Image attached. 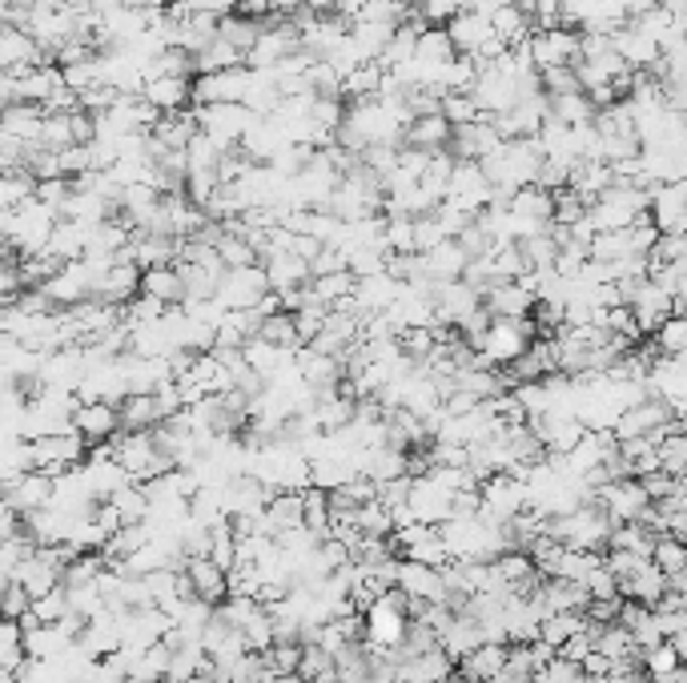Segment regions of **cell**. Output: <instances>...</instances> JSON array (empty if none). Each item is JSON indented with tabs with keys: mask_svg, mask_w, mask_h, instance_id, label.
Segmentation results:
<instances>
[{
	"mask_svg": "<svg viewBox=\"0 0 687 683\" xmlns=\"http://www.w3.org/2000/svg\"><path fill=\"white\" fill-rule=\"evenodd\" d=\"M539 338L535 318H495L490 330L478 338V355L487 358L490 367H511L530 350V342Z\"/></svg>",
	"mask_w": 687,
	"mask_h": 683,
	"instance_id": "obj_1",
	"label": "cell"
},
{
	"mask_svg": "<svg viewBox=\"0 0 687 683\" xmlns=\"http://www.w3.org/2000/svg\"><path fill=\"white\" fill-rule=\"evenodd\" d=\"M85 438L77 431H57V434H40L33 438V450H37V471L53 474V479H65L80 459H85Z\"/></svg>",
	"mask_w": 687,
	"mask_h": 683,
	"instance_id": "obj_2",
	"label": "cell"
},
{
	"mask_svg": "<svg viewBox=\"0 0 687 683\" xmlns=\"http://www.w3.org/2000/svg\"><path fill=\"white\" fill-rule=\"evenodd\" d=\"M250 80H253L250 65L193 77V105H241L246 92H250Z\"/></svg>",
	"mask_w": 687,
	"mask_h": 683,
	"instance_id": "obj_3",
	"label": "cell"
},
{
	"mask_svg": "<svg viewBox=\"0 0 687 683\" xmlns=\"http://www.w3.org/2000/svg\"><path fill=\"white\" fill-rule=\"evenodd\" d=\"M193 113H198L201 133L217 137L225 149L246 141V133H250L253 121H258V113H250L246 105H193Z\"/></svg>",
	"mask_w": 687,
	"mask_h": 683,
	"instance_id": "obj_4",
	"label": "cell"
},
{
	"mask_svg": "<svg viewBox=\"0 0 687 683\" xmlns=\"http://www.w3.org/2000/svg\"><path fill=\"white\" fill-rule=\"evenodd\" d=\"M530 57H535V65L542 69H563V65H579V33L567 25H555V28H535L530 33Z\"/></svg>",
	"mask_w": 687,
	"mask_h": 683,
	"instance_id": "obj_5",
	"label": "cell"
},
{
	"mask_svg": "<svg viewBox=\"0 0 687 683\" xmlns=\"http://www.w3.org/2000/svg\"><path fill=\"white\" fill-rule=\"evenodd\" d=\"M57 502V479L45 471H28L21 479H9L4 483V507L9 511H21V514H33V511H45V507H53Z\"/></svg>",
	"mask_w": 687,
	"mask_h": 683,
	"instance_id": "obj_6",
	"label": "cell"
},
{
	"mask_svg": "<svg viewBox=\"0 0 687 683\" xmlns=\"http://www.w3.org/2000/svg\"><path fill=\"white\" fill-rule=\"evenodd\" d=\"M270 274L265 265H246V270H229L225 282L217 286V302H225V310H253L270 294Z\"/></svg>",
	"mask_w": 687,
	"mask_h": 683,
	"instance_id": "obj_7",
	"label": "cell"
},
{
	"mask_svg": "<svg viewBox=\"0 0 687 683\" xmlns=\"http://www.w3.org/2000/svg\"><path fill=\"white\" fill-rule=\"evenodd\" d=\"M73 431H77L89 447L113 443L121 434V407L117 402H80V407L73 410Z\"/></svg>",
	"mask_w": 687,
	"mask_h": 683,
	"instance_id": "obj_8",
	"label": "cell"
},
{
	"mask_svg": "<svg viewBox=\"0 0 687 683\" xmlns=\"http://www.w3.org/2000/svg\"><path fill=\"white\" fill-rule=\"evenodd\" d=\"M407 631H410V616L398 611L395 604H386V599H378L366 611V644L378 647V651H398L402 639H407Z\"/></svg>",
	"mask_w": 687,
	"mask_h": 683,
	"instance_id": "obj_9",
	"label": "cell"
},
{
	"mask_svg": "<svg viewBox=\"0 0 687 683\" xmlns=\"http://www.w3.org/2000/svg\"><path fill=\"white\" fill-rule=\"evenodd\" d=\"M611 40H615V53L623 57V65L632 69V73H651V69L660 65L663 45L655 37H648L635 21L632 25H623Z\"/></svg>",
	"mask_w": 687,
	"mask_h": 683,
	"instance_id": "obj_10",
	"label": "cell"
},
{
	"mask_svg": "<svg viewBox=\"0 0 687 683\" xmlns=\"http://www.w3.org/2000/svg\"><path fill=\"white\" fill-rule=\"evenodd\" d=\"M535 294L523 282H499L483 294V306L490 310V318H530L535 314Z\"/></svg>",
	"mask_w": 687,
	"mask_h": 683,
	"instance_id": "obj_11",
	"label": "cell"
},
{
	"mask_svg": "<svg viewBox=\"0 0 687 683\" xmlns=\"http://www.w3.org/2000/svg\"><path fill=\"white\" fill-rule=\"evenodd\" d=\"M466 265H471V253L459 246V237H447L442 246H435L430 253H423V270H426V282H459L466 274Z\"/></svg>",
	"mask_w": 687,
	"mask_h": 683,
	"instance_id": "obj_12",
	"label": "cell"
},
{
	"mask_svg": "<svg viewBox=\"0 0 687 683\" xmlns=\"http://www.w3.org/2000/svg\"><path fill=\"white\" fill-rule=\"evenodd\" d=\"M398 294H402V282H398L390 270H383V274L358 277L354 302L362 306V314L371 318V314H386V310L398 302Z\"/></svg>",
	"mask_w": 687,
	"mask_h": 683,
	"instance_id": "obj_13",
	"label": "cell"
},
{
	"mask_svg": "<svg viewBox=\"0 0 687 683\" xmlns=\"http://www.w3.org/2000/svg\"><path fill=\"white\" fill-rule=\"evenodd\" d=\"M186 571H189V579H193V592H198L201 604L217 607V604L229 599V571L213 563L210 555H201V559H186Z\"/></svg>",
	"mask_w": 687,
	"mask_h": 683,
	"instance_id": "obj_14",
	"label": "cell"
},
{
	"mask_svg": "<svg viewBox=\"0 0 687 683\" xmlns=\"http://www.w3.org/2000/svg\"><path fill=\"white\" fill-rule=\"evenodd\" d=\"M141 277H146L141 265H109L105 277H101V286H97V302L129 306L133 298L141 294Z\"/></svg>",
	"mask_w": 687,
	"mask_h": 683,
	"instance_id": "obj_15",
	"label": "cell"
},
{
	"mask_svg": "<svg viewBox=\"0 0 687 683\" xmlns=\"http://www.w3.org/2000/svg\"><path fill=\"white\" fill-rule=\"evenodd\" d=\"M45 105H33V101H16V105H4V117H0V137H16V141H40V129H45Z\"/></svg>",
	"mask_w": 687,
	"mask_h": 683,
	"instance_id": "obj_16",
	"label": "cell"
},
{
	"mask_svg": "<svg viewBox=\"0 0 687 683\" xmlns=\"http://www.w3.org/2000/svg\"><path fill=\"white\" fill-rule=\"evenodd\" d=\"M141 97H146V101L158 109V113H182V109H189V101H193V80H186V77H153V80H146Z\"/></svg>",
	"mask_w": 687,
	"mask_h": 683,
	"instance_id": "obj_17",
	"label": "cell"
},
{
	"mask_svg": "<svg viewBox=\"0 0 687 683\" xmlns=\"http://www.w3.org/2000/svg\"><path fill=\"white\" fill-rule=\"evenodd\" d=\"M450 141H454V125H450V117H442V113L414 117L407 125V145L423 149V153H442V149H450Z\"/></svg>",
	"mask_w": 687,
	"mask_h": 683,
	"instance_id": "obj_18",
	"label": "cell"
},
{
	"mask_svg": "<svg viewBox=\"0 0 687 683\" xmlns=\"http://www.w3.org/2000/svg\"><path fill=\"white\" fill-rule=\"evenodd\" d=\"M265 274H270V286L278 289V294H290V289H302L314 282V265L298 258V253H274L270 262H265Z\"/></svg>",
	"mask_w": 687,
	"mask_h": 683,
	"instance_id": "obj_19",
	"label": "cell"
},
{
	"mask_svg": "<svg viewBox=\"0 0 687 683\" xmlns=\"http://www.w3.org/2000/svg\"><path fill=\"white\" fill-rule=\"evenodd\" d=\"M447 33H450V40H454V49H459V53H466V57H475L478 49H483V45L495 37V28H490V16L466 13V9L454 16V21H450Z\"/></svg>",
	"mask_w": 687,
	"mask_h": 683,
	"instance_id": "obj_20",
	"label": "cell"
},
{
	"mask_svg": "<svg viewBox=\"0 0 687 683\" xmlns=\"http://www.w3.org/2000/svg\"><path fill=\"white\" fill-rule=\"evenodd\" d=\"M507 656H511V644H483L475 647L471 656L459 659V675H466V680H475V683H487L507 668Z\"/></svg>",
	"mask_w": 687,
	"mask_h": 683,
	"instance_id": "obj_21",
	"label": "cell"
},
{
	"mask_svg": "<svg viewBox=\"0 0 687 683\" xmlns=\"http://www.w3.org/2000/svg\"><path fill=\"white\" fill-rule=\"evenodd\" d=\"M201 133L198 113L193 109H182V113H165V117L153 125V141L161 149H189V141Z\"/></svg>",
	"mask_w": 687,
	"mask_h": 683,
	"instance_id": "obj_22",
	"label": "cell"
},
{
	"mask_svg": "<svg viewBox=\"0 0 687 683\" xmlns=\"http://www.w3.org/2000/svg\"><path fill=\"white\" fill-rule=\"evenodd\" d=\"M265 523H270V535H282V531H298V526H305L302 490H278L274 502L265 507Z\"/></svg>",
	"mask_w": 687,
	"mask_h": 683,
	"instance_id": "obj_23",
	"label": "cell"
},
{
	"mask_svg": "<svg viewBox=\"0 0 687 683\" xmlns=\"http://www.w3.org/2000/svg\"><path fill=\"white\" fill-rule=\"evenodd\" d=\"M165 422L158 395H129L121 402V431H158Z\"/></svg>",
	"mask_w": 687,
	"mask_h": 683,
	"instance_id": "obj_24",
	"label": "cell"
},
{
	"mask_svg": "<svg viewBox=\"0 0 687 683\" xmlns=\"http://www.w3.org/2000/svg\"><path fill=\"white\" fill-rule=\"evenodd\" d=\"M383 80H386V69L378 61H366V65H358L350 77L342 80V101L346 105H354V101H371V97H383Z\"/></svg>",
	"mask_w": 687,
	"mask_h": 683,
	"instance_id": "obj_25",
	"label": "cell"
},
{
	"mask_svg": "<svg viewBox=\"0 0 687 683\" xmlns=\"http://www.w3.org/2000/svg\"><path fill=\"white\" fill-rule=\"evenodd\" d=\"M141 294L161 298L165 306H186V282H182V274H177V265L146 270V277H141Z\"/></svg>",
	"mask_w": 687,
	"mask_h": 683,
	"instance_id": "obj_26",
	"label": "cell"
},
{
	"mask_svg": "<svg viewBox=\"0 0 687 683\" xmlns=\"http://www.w3.org/2000/svg\"><path fill=\"white\" fill-rule=\"evenodd\" d=\"M579 631H587V616H583V611H551V616L542 619L539 639L559 651V647L567 644V639H575Z\"/></svg>",
	"mask_w": 687,
	"mask_h": 683,
	"instance_id": "obj_27",
	"label": "cell"
},
{
	"mask_svg": "<svg viewBox=\"0 0 687 683\" xmlns=\"http://www.w3.org/2000/svg\"><path fill=\"white\" fill-rule=\"evenodd\" d=\"M193 61H198V77H205V73H225V69L246 65V53H241L238 45H229L225 37H217L201 53H193Z\"/></svg>",
	"mask_w": 687,
	"mask_h": 683,
	"instance_id": "obj_28",
	"label": "cell"
},
{
	"mask_svg": "<svg viewBox=\"0 0 687 683\" xmlns=\"http://www.w3.org/2000/svg\"><path fill=\"white\" fill-rule=\"evenodd\" d=\"M551 117L579 129V125H595L599 109H595V101L587 92H563V97H551Z\"/></svg>",
	"mask_w": 687,
	"mask_h": 683,
	"instance_id": "obj_29",
	"label": "cell"
},
{
	"mask_svg": "<svg viewBox=\"0 0 687 683\" xmlns=\"http://www.w3.org/2000/svg\"><path fill=\"white\" fill-rule=\"evenodd\" d=\"M258 338L274 342V346H282V350H290V355H298L305 342H302V330H298V318H293V310H278V314H270L262 322V334Z\"/></svg>",
	"mask_w": 687,
	"mask_h": 683,
	"instance_id": "obj_30",
	"label": "cell"
},
{
	"mask_svg": "<svg viewBox=\"0 0 687 683\" xmlns=\"http://www.w3.org/2000/svg\"><path fill=\"white\" fill-rule=\"evenodd\" d=\"M270 21V16H265ZM265 21H253V16L246 13H229L222 16V37L229 40V45H238L241 53H250L253 45H258V37L265 33Z\"/></svg>",
	"mask_w": 687,
	"mask_h": 683,
	"instance_id": "obj_31",
	"label": "cell"
},
{
	"mask_svg": "<svg viewBox=\"0 0 687 683\" xmlns=\"http://www.w3.org/2000/svg\"><path fill=\"white\" fill-rule=\"evenodd\" d=\"M109 502L121 511V519H125V526L129 523H146V514H149V490L146 486H137V483H125L121 490H113L109 495Z\"/></svg>",
	"mask_w": 687,
	"mask_h": 683,
	"instance_id": "obj_32",
	"label": "cell"
},
{
	"mask_svg": "<svg viewBox=\"0 0 687 683\" xmlns=\"http://www.w3.org/2000/svg\"><path fill=\"white\" fill-rule=\"evenodd\" d=\"M37 177L28 170H13L4 173V182H0V206L4 210H16V206H25V201L37 198Z\"/></svg>",
	"mask_w": 687,
	"mask_h": 683,
	"instance_id": "obj_33",
	"label": "cell"
},
{
	"mask_svg": "<svg viewBox=\"0 0 687 683\" xmlns=\"http://www.w3.org/2000/svg\"><path fill=\"white\" fill-rule=\"evenodd\" d=\"M314 286V294L322 298V302L330 306H338V302H346V298H354V289H358V274L354 270H342V274H326V277H314L310 282Z\"/></svg>",
	"mask_w": 687,
	"mask_h": 683,
	"instance_id": "obj_34",
	"label": "cell"
},
{
	"mask_svg": "<svg viewBox=\"0 0 687 683\" xmlns=\"http://www.w3.org/2000/svg\"><path fill=\"white\" fill-rule=\"evenodd\" d=\"M651 563L660 567L667 579H675L679 571H687V543L675 539V535H660V539H655V551H651Z\"/></svg>",
	"mask_w": 687,
	"mask_h": 683,
	"instance_id": "obj_35",
	"label": "cell"
},
{
	"mask_svg": "<svg viewBox=\"0 0 687 683\" xmlns=\"http://www.w3.org/2000/svg\"><path fill=\"white\" fill-rule=\"evenodd\" d=\"M442 117H450V125H475V121H487L483 105L475 101V92H447L442 97Z\"/></svg>",
	"mask_w": 687,
	"mask_h": 683,
	"instance_id": "obj_36",
	"label": "cell"
},
{
	"mask_svg": "<svg viewBox=\"0 0 687 683\" xmlns=\"http://www.w3.org/2000/svg\"><path fill=\"white\" fill-rule=\"evenodd\" d=\"M655 346H660V355H663V358H679V355H687V310L672 314L660 330H655Z\"/></svg>",
	"mask_w": 687,
	"mask_h": 683,
	"instance_id": "obj_37",
	"label": "cell"
},
{
	"mask_svg": "<svg viewBox=\"0 0 687 683\" xmlns=\"http://www.w3.org/2000/svg\"><path fill=\"white\" fill-rule=\"evenodd\" d=\"M37 145L40 149H49V153H65V149H73L77 137H73V121H68V113H49Z\"/></svg>",
	"mask_w": 687,
	"mask_h": 683,
	"instance_id": "obj_38",
	"label": "cell"
},
{
	"mask_svg": "<svg viewBox=\"0 0 687 683\" xmlns=\"http://www.w3.org/2000/svg\"><path fill=\"white\" fill-rule=\"evenodd\" d=\"M442 241H447V229H442V222H438L435 213L414 218V253H430Z\"/></svg>",
	"mask_w": 687,
	"mask_h": 683,
	"instance_id": "obj_39",
	"label": "cell"
},
{
	"mask_svg": "<svg viewBox=\"0 0 687 683\" xmlns=\"http://www.w3.org/2000/svg\"><path fill=\"white\" fill-rule=\"evenodd\" d=\"M539 77H542V92H547V97H563V92H583L579 69H571V65H563V69H542Z\"/></svg>",
	"mask_w": 687,
	"mask_h": 683,
	"instance_id": "obj_40",
	"label": "cell"
},
{
	"mask_svg": "<svg viewBox=\"0 0 687 683\" xmlns=\"http://www.w3.org/2000/svg\"><path fill=\"white\" fill-rule=\"evenodd\" d=\"M414 9H419V16H423L430 28H447L454 16L463 13V4H459V0H419Z\"/></svg>",
	"mask_w": 687,
	"mask_h": 683,
	"instance_id": "obj_41",
	"label": "cell"
},
{
	"mask_svg": "<svg viewBox=\"0 0 687 683\" xmlns=\"http://www.w3.org/2000/svg\"><path fill=\"white\" fill-rule=\"evenodd\" d=\"M386 250L414 253V218H386Z\"/></svg>",
	"mask_w": 687,
	"mask_h": 683,
	"instance_id": "obj_42",
	"label": "cell"
},
{
	"mask_svg": "<svg viewBox=\"0 0 687 683\" xmlns=\"http://www.w3.org/2000/svg\"><path fill=\"white\" fill-rule=\"evenodd\" d=\"M33 611V595L25 592V583H16V579H9L4 583V619H21Z\"/></svg>",
	"mask_w": 687,
	"mask_h": 683,
	"instance_id": "obj_43",
	"label": "cell"
},
{
	"mask_svg": "<svg viewBox=\"0 0 687 683\" xmlns=\"http://www.w3.org/2000/svg\"><path fill=\"white\" fill-rule=\"evenodd\" d=\"M129 9H141V13H165L170 9V0H125Z\"/></svg>",
	"mask_w": 687,
	"mask_h": 683,
	"instance_id": "obj_44",
	"label": "cell"
},
{
	"mask_svg": "<svg viewBox=\"0 0 687 683\" xmlns=\"http://www.w3.org/2000/svg\"><path fill=\"white\" fill-rule=\"evenodd\" d=\"M274 4V13H282V16H293L298 9H305V0H270Z\"/></svg>",
	"mask_w": 687,
	"mask_h": 683,
	"instance_id": "obj_45",
	"label": "cell"
},
{
	"mask_svg": "<svg viewBox=\"0 0 687 683\" xmlns=\"http://www.w3.org/2000/svg\"><path fill=\"white\" fill-rule=\"evenodd\" d=\"M4 4H33V0H4Z\"/></svg>",
	"mask_w": 687,
	"mask_h": 683,
	"instance_id": "obj_46",
	"label": "cell"
}]
</instances>
